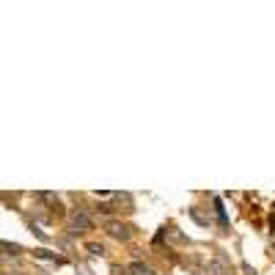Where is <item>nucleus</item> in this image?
Listing matches in <instances>:
<instances>
[{
	"instance_id": "obj_4",
	"label": "nucleus",
	"mask_w": 275,
	"mask_h": 275,
	"mask_svg": "<svg viewBox=\"0 0 275 275\" xmlns=\"http://www.w3.org/2000/svg\"><path fill=\"white\" fill-rule=\"evenodd\" d=\"M226 270L220 267V264H209V275H223Z\"/></svg>"
},
{
	"instance_id": "obj_3",
	"label": "nucleus",
	"mask_w": 275,
	"mask_h": 275,
	"mask_svg": "<svg viewBox=\"0 0 275 275\" xmlns=\"http://www.w3.org/2000/svg\"><path fill=\"white\" fill-rule=\"evenodd\" d=\"M130 273L132 275H154V270L146 267V264H140V262H132L130 264Z\"/></svg>"
},
{
	"instance_id": "obj_2",
	"label": "nucleus",
	"mask_w": 275,
	"mask_h": 275,
	"mask_svg": "<svg viewBox=\"0 0 275 275\" xmlns=\"http://www.w3.org/2000/svg\"><path fill=\"white\" fill-rule=\"evenodd\" d=\"M110 234H113L116 239H130V228L127 226H121V223H110Z\"/></svg>"
},
{
	"instance_id": "obj_1",
	"label": "nucleus",
	"mask_w": 275,
	"mask_h": 275,
	"mask_svg": "<svg viewBox=\"0 0 275 275\" xmlns=\"http://www.w3.org/2000/svg\"><path fill=\"white\" fill-rule=\"evenodd\" d=\"M88 228H91V217L83 209H74L72 212V231L80 234V231H88Z\"/></svg>"
},
{
	"instance_id": "obj_5",
	"label": "nucleus",
	"mask_w": 275,
	"mask_h": 275,
	"mask_svg": "<svg viewBox=\"0 0 275 275\" xmlns=\"http://www.w3.org/2000/svg\"><path fill=\"white\" fill-rule=\"evenodd\" d=\"M3 251H11V253H17V251H19V245H11V242H3Z\"/></svg>"
}]
</instances>
